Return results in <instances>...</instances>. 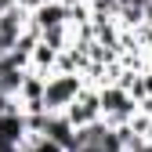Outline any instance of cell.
Returning <instances> with one entry per match:
<instances>
[{
	"label": "cell",
	"instance_id": "obj_1",
	"mask_svg": "<svg viewBox=\"0 0 152 152\" xmlns=\"http://www.w3.org/2000/svg\"><path fill=\"white\" fill-rule=\"evenodd\" d=\"M83 76L80 72H51L44 76V112H65L83 91Z\"/></svg>",
	"mask_w": 152,
	"mask_h": 152
},
{
	"label": "cell",
	"instance_id": "obj_2",
	"mask_svg": "<svg viewBox=\"0 0 152 152\" xmlns=\"http://www.w3.org/2000/svg\"><path fill=\"white\" fill-rule=\"evenodd\" d=\"M26 29H29V11H22V7L0 11V54L15 51V44L22 40Z\"/></svg>",
	"mask_w": 152,
	"mask_h": 152
},
{
	"label": "cell",
	"instance_id": "obj_3",
	"mask_svg": "<svg viewBox=\"0 0 152 152\" xmlns=\"http://www.w3.org/2000/svg\"><path fill=\"white\" fill-rule=\"evenodd\" d=\"M62 116L72 123V130H80V127H87V123H94V120H102V109H98V91L94 87H83L80 91V98H76Z\"/></svg>",
	"mask_w": 152,
	"mask_h": 152
},
{
	"label": "cell",
	"instance_id": "obj_4",
	"mask_svg": "<svg viewBox=\"0 0 152 152\" xmlns=\"http://www.w3.org/2000/svg\"><path fill=\"white\" fill-rule=\"evenodd\" d=\"M65 26V7L58 0H47L36 11H29V29L33 33H47V29H62Z\"/></svg>",
	"mask_w": 152,
	"mask_h": 152
},
{
	"label": "cell",
	"instance_id": "obj_5",
	"mask_svg": "<svg viewBox=\"0 0 152 152\" xmlns=\"http://www.w3.org/2000/svg\"><path fill=\"white\" fill-rule=\"evenodd\" d=\"M44 138L51 145H58L62 152H72V138H76V130L72 123L62 116V112H47V123H44Z\"/></svg>",
	"mask_w": 152,
	"mask_h": 152
},
{
	"label": "cell",
	"instance_id": "obj_6",
	"mask_svg": "<svg viewBox=\"0 0 152 152\" xmlns=\"http://www.w3.org/2000/svg\"><path fill=\"white\" fill-rule=\"evenodd\" d=\"M62 7H76V4H91V0H58Z\"/></svg>",
	"mask_w": 152,
	"mask_h": 152
}]
</instances>
